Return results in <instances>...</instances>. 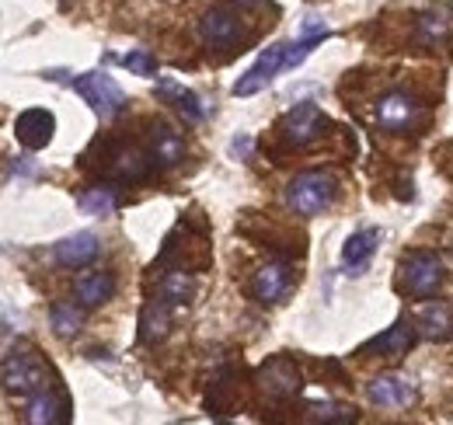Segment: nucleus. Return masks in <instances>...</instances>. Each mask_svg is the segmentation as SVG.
<instances>
[{
  "mask_svg": "<svg viewBox=\"0 0 453 425\" xmlns=\"http://www.w3.org/2000/svg\"><path fill=\"white\" fill-rule=\"evenodd\" d=\"M377 122L388 133H404V129H418L426 122V105L408 95V91H388L377 102Z\"/></svg>",
  "mask_w": 453,
  "mask_h": 425,
  "instance_id": "nucleus-7",
  "label": "nucleus"
},
{
  "mask_svg": "<svg viewBox=\"0 0 453 425\" xmlns=\"http://www.w3.org/2000/svg\"><path fill=\"white\" fill-rule=\"evenodd\" d=\"M366 398L377 408H408V405H415L418 390H415V380L411 376L388 373V376H377V380L366 383Z\"/></svg>",
  "mask_w": 453,
  "mask_h": 425,
  "instance_id": "nucleus-11",
  "label": "nucleus"
},
{
  "mask_svg": "<svg viewBox=\"0 0 453 425\" xmlns=\"http://www.w3.org/2000/svg\"><path fill=\"white\" fill-rule=\"evenodd\" d=\"M122 66L133 70L136 77H157V56L150 50H133V53L122 56Z\"/></svg>",
  "mask_w": 453,
  "mask_h": 425,
  "instance_id": "nucleus-29",
  "label": "nucleus"
},
{
  "mask_svg": "<svg viewBox=\"0 0 453 425\" xmlns=\"http://www.w3.org/2000/svg\"><path fill=\"white\" fill-rule=\"evenodd\" d=\"M192 297H196V282H192V275L185 268H171V272L161 275V300L168 304L171 311H185L192 304Z\"/></svg>",
  "mask_w": 453,
  "mask_h": 425,
  "instance_id": "nucleus-21",
  "label": "nucleus"
},
{
  "mask_svg": "<svg viewBox=\"0 0 453 425\" xmlns=\"http://www.w3.org/2000/svg\"><path fill=\"white\" fill-rule=\"evenodd\" d=\"M286 50H289V46H283V42L262 50V56L255 59V66L244 70V77L234 84V95H237V98H251V95H258L265 84H273V77H276L280 70H286Z\"/></svg>",
  "mask_w": 453,
  "mask_h": 425,
  "instance_id": "nucleus-10",
  "label": "nucleus"
},
{
  "mask_svg": "<svg viewBox=\"0 0 453 425\" xmlns=\"http://www.w3.org/2000/svg\"><path fill=\"white\" fill-rule=\"evenodd\" d=\"M418 335H422V331H418L415 321L401 318L395 328H388L384 335H377L373 342H366V345L359 349V356H373V352H380V356H388V359H401V356H408V349L415 345Z\"/></svg>",
  "mask_w": 453,
  "mask_h": 425,
  "instance_id": "nucleus-13",
  "label": "nucleus"
},
{
  "mask_svg": "<svg viewBox=\"0 0 453 425\" xmlns=\"http://www.w3.org/2000/svg\"><path fill=\"white\" fill-rule=\"evenodd\" d=\"M98 251H102L98 237L88 234V230H81V234L59 241L57 251H53V259H57V266H63V268H84L98 259Z\"/></svg>",
  "mask_w": 453,
  "mask_h": 425,
  "instance_id": "nucleus-19",
  "label": "nucleus"
},
{
  "mask_svg": "<svg viewBox=\"0 0 453 425\" xmlns=\"http://www.w3.org/2000/svg\"><path fill=\"white\" fill-rule=\"evenodd\" d=\"M147 147H150V154L154 160L161 164V167H174V164H181L185 158V140L171 129L168 122H147Z\"/></svg>",
  "mask_w": 453,
  "mask_h": 425,
  "instance_id": "nucleus-18",
  "label": "nucleus"
},
{
  "mask_svg": "<svg viewBox=\"0 0 453 425\" xmlns=\"http://www.w3.org/2000/svg\"><path fill=\"white\" fill-rule=\"evenodd\" d=\"M307 419H311V422H356V408H349V405H332V401H325V405H307Z\"/></svg>",
  "mask_w": 453,
  "mask_h": 425,
  "instance_id": "nucleus-28",
  "label": "nucleus"
},
{
  "mask_svg": "<svg viewBox=\"0 0 453 425\" xmlns=\"http://www.w3.org/2000/svg\"><path fill=\"white\" fill-rule=\"evenodd\" d=\"M154 95L161 98V102H168L188 126H196V122H203V115H206V108H203V98L196 95V91H188V88H181L178 81H171V77H161L157 81V88H154Z\"/></svg>",
  "mask_w": 453,
  "mask_h": 425,
  "instance_id": "nucleus-16",
  "label": "nucleus"
},
{
  "mask_svg": "<svg viewBox=\"0 0 453 425\" xmlns=\"http://www.w3.org/2000/svg\"><path fill=\"white\" fill-rule=\"evenodd\" d=\"M53 133H57V119L46 108H25L14 119V136L25 151H42L53 140Z\"/></svg>",
  "mask_w": 453,
  "mask_h": 425,
  "instance_id": "nucleus-12",
  "label": "nucleus"
},
{
  "mask_svg": "<svg viewBox=\"0 0 453 425\" xmlns=\"http://www.w3.org/2000/svg\"><path fill=\"white\" fill-rule=\"evenodd\" d=\"M199 39L210 50H237L241 46V18L234 7L213 4L199 21Z\"/></svg>",
  "mask_w": 453,
  "mask_h": 425,
  "instance_id": "nucleus-8",
  "label": "nucleus"
},
{
  "mask_svg": "<svg viewBox=\"0 0 453 425\" xmlns=\"http://www.w3.org/2000/svg\"><path fill=\"white\" fill-rule=\"evenodd\" d=\"M332 129V119L314 105H296L289 108L283 119L276 122V140L286 151H307L314 143H321Z\"/></svg>",
  "mask_w": 453,
  "mask_h": 425,
  "instance_id": "nucleus-3",
  "label": "nucleus"
},
{
  "mask_svg": "<svg viewBox=\"0 0 453 425\" xmlns=\"http://www.w3.org/2000/svg\"><path fill=\"white\" fill-rule=\"evenodd\" d=\"M81 210L88 216H109L115 210V189L112 185H95L81 196Z\"/></svg>",
  "mask_w": 453,
  "mask_h": 425,
  "instance_id": "nucleus-26",
  "label": "nucleus"
},
{
  "mask_svg": "<svg viewBox=\"0 0 453 425\" xmlns=\"http://www.w3.org/2000/svg\"><path fill=\"white\" fill-rule=\"evenodd\" d=\"M25 422L32 425H59L70 422V398L59 387V380L39 387L32 398H25Z\"/></svg>",
  "mask_w": 453,
  "mask_h": 425,
  "instance_id": "nucleus-9",
  "label": "nucleus"
},
{
  "mask_svg": "<svg viewBox=\"0 0 453 425\" xmlns=\"http://www.w3.org/2000/svg\"><path fill=\"white\" fill-rule=\"evenodd\" d=\"M289 282H293V272L286 266L283 259H276V262H269V266H262L255 272V279H251V297L258 300V304H280L286 297V290H289Z\"/></svg>",
  "mask_w": 453,
  "mask_h": 425,
  "instance_id": "nucleus-14",
  "label": "nucleus"
},
{
  "mask_svg": "<svg viewBox=\"0 0 453 425\" xmlns=\"http://www.w3.org/2000/svg\"><path fill=\"white\" fill-rule=\"evenodd\" d=\"M53 81H63L66 88H73L88 105L98 112V119H105V122H112L115 115H122L126 112V91L115 84L109 73H77V77H66V73H50Z\"/></svg>",
  "mask_w": 453,
  "mask_h": 425,
  "instance_id": "nucleus-2",
  "label": "nucleus"
},
{
  "mask_svg": "<svg viewBox=\"0 0 453 425\" xmlns=\"http://www.w3.org/2000/svg\"><path fill=\"white\" fill-rule=\"evenodd\" d=\"M50 318H53V331H57L59 338H73V335L81 331V324H84V311H81L77 304L57 300V304L50 307Z\"/></svg>",
  "mask_w": 453,
  "mask_h": 425,
  "instance_id": "nucleus-25",
  "label": "nucleus"
},
{
  "mask_svg": "<svg viewBox=\"0 0 453 425\" xmlns=\"http://www.w3.org/2000/svg\"><path fill=\"white\" fill-rule=\"evenodd\" d=\"M98 151H102V171H105V178H112L119 185H136V182H143V178H150V171H154V154L150 151H143V147H136V143H105L102 147V140L95 143Z\"/></svg>",
  "mask_w": 453,
  "mask_h": 425,
  "instance_id": "nucleus-4",
  "label": "nucleus"
},
{
  "mask_svg": "<svg viewBox=\"0 0 453 425\" xmlns=\"http://www.w3.org/2000/svg\"><path fill=\"white\" fill-rule=\"evenodd\" d=\"M335 199H339V182L328 171H300L286 185V203L296 216H318L332 210Z\"/></svg>",
  "mask_w": 453,
  "mask_h": 425,
  "instance_id": "nucleus-1",
  "label": "nucleus"
},
{
  "mask_svg": "<svg viewBox=\"0 0 453 425\" xmlns=\"http://www.w3.org/2000/svg\"><path fill=\"white\" fill-rule=\"evenodd\" d=\"M73 293H77L81 307H102L105 300H112L115 275H112V272H88L84 279H77Z\"/></svg>",
  "mask_w": 453,
  "mask_h": 425,
  "instance_id": "nucleus-20",
  "label": "nucleus"
},
{
  "mask_svg": "<svg viewBox=\"0 0 453 425\" xmlns=\"http://www.w3.org/2000/svg\"><path fill=\"white\" fill-rule=\"evenodd\" d=\"M328 35H332V32H328V25H325V21L307 18V21H303V39H300L296 46H289V50H286V70H296L307 56L314 53V46H321Z\"/></svg>",
  "mask_w": 453,
  "mask_h": 425,
  "instance_id": "nucleus-22",
  "label": "nucleus"
},
{
  "mask_svg": "<svg viewBox=\"0 0 453 425\" xmlns=\"http://www.w3.org/2000/svg\"><path fill=\"white\" fill-rule=\"evenodd\" d=\"M168 324H171V307L165 300H150L143 307V318H140V342L143 345H154L168 335Z\"/></svg>",
  "mask_w": 453,
  "mask_h": 425,
  "instance_id": "nucleus-23",
  "label": "nucleus"
},
{
  "mask_svg": "<svg viewBox=\"0 0 453 425\" xmlns=\"http://www.w3.org/2000/svg\"><path fill=\"white\" fill-rule=\"evenodd\" d=\"M248 147H251V140H248V136L234 140V154H248Z\"/></svg>",
  "mask_w": 453,
  "mask_h": 425,
  "instance_id": "nucleus-30",
  "label": "nucleus"
},
{
  "mask_svg": "<svg viewBox=\"0 0 453 425\" xmlns=\"http://www.w3.org/2000/svg\"><path fill=\"white\" fill-rule=\"evenodd\" d=\"M377 244H380V230H377V227L356 230V234L345 241V248H342V266H345V272H349V275H363V272L370 268V259H373Z\"/></svg>",
  "mask_w": 453,
  "mask_h": 425,
  "instance_id": "nucleus-17",
  "label": "nucleus"
},
{
  "mask_svg": "<svg viewBox=\"0 0 453 425\" xmlns=\"http://www.w3.org/2000/svg\"><path fill=\"white\" fill-rule=\"evenodd\" d=\"M258 383H262V390H265L269 398L286 401V398H293V394L300 390V373H296V367H293L286 356H276V359H269V363L262 367Z\"/></svg>",
  "mask_w": 453,
  "mask_h": 425,
  "instance_id": "nucleus-15",
  "label": "nucleus"
},
{
  "mask_svg": "<svg viewBox=\"0 0 453 425\" xmlns=\"http://www.w3.org/2000/svg\"><path fill=\"white\" fill-rule=\"evenodd\" d=\"M418 331L426 335V338H450L453 335V311L447 304H429V307H422L418 311Z\"/></svg>",
  "mask_w": 453,
  "mask_h": 425,
  "instance_id": "nucleus-24",
  "label": "nucleus"
},
{
  "mask_svg": "<svg viewBox=\"0 0 453 425\" xmlns=\"http://www.w3.org/2000/svg\"><path fill=\"white\" fill-rule=\"evenodd\" d=\"M50 367L42 363V359H35L32 352H25V349H14V352H7V359H4V390L14 398H32L39 387H46L50 380Z\"/></svg>",
  "mask_w": 453,
  "mask_h": 425,
  "instance_id": "nucleus-6",
  "label": "nucleus"
},
{
  "mask_svg": "<svg viewBox=\"0 0 453 425\" xmlns=\"http://www.w3.org/2000/svg\"><path fill=\"white\" fill-rule=\"evenodd\" d=\"M415 25H418V39L426 46H436V42H443L450 35V21L443 14H422Z\"/></svg>",
  "mask_w": 453,
  "mask_h": 425,
  "instance_id": "nucleus-27",
  "label": "nucleus"
},
{
  "mask_svg": "<svg viewBox=\"0 0 453 425\" xmlns=\"http://www.w3.org/2000/svg\"><path fill=\"white\" fill-rule=\"evenodd\" d=\"M443 282H447V268L433 251H411L401 259V275H397L401 293L426 300V297H436Z\"/></svg>",
  "mask_w": 453,
  "mask_h": 425,
  "instance_id": "nucleus-5",
  "label": "nucleus"
}]
</instances>
